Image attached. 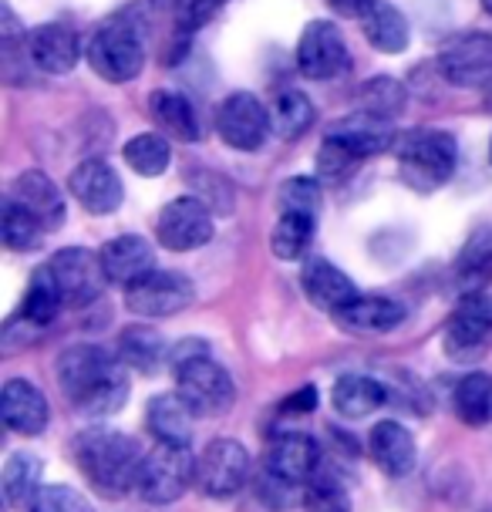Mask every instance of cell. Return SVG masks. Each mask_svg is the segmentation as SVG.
<instances>
[{"label": "cell", "instance_id": "18", "mask_svg": "<svg viewBox=\"0 0 492 512\" xmlns=\"http://www.w3.org/2000/svg\"><path fill=\"white\" fill-rule=\"evenodd\" d=\"M300 283H304V294L311 297V304L324 307V310H344L358 297V287L354 280L344 273L341 267H334L324 256H311L304 260V270H300Z\"/></svg>", "mask_w": 492, "mask_h": 512}, {"label": "cell", "instance_id": "22", "mask_svg": "<svg viewBox=\"0 0 492 512\" xmlns=\"http://www.w3.org/2000/svg\"><path fill=\"white\" fill-rule=\"evenodd\" d=\"M371 459L391 479H402L418 462L415 435L398 422H378L375 432H371Z\"/></svg>", "mask_w": 492, "mask_h": 512}, {"label": "cell", "instance_id": "35", "mask_svg": "<svg viewBox=\"0 0 492 512\" xmlns=\"http://www.w3.org/2000/svg\"><path fill=\"white\" fill-rule=\"evenodd\" d=\"M44 230H48V226H44L31 209H24L21 203H14V199L4 206V230L0 233H4L7 250H17V253L38 250L44 240Z\"/></svg>", "mask_w": 492, "mask_h": 512}, {"label": "cell", "instance_id": "28", "mask_svg": "<svg viewBox=\"0 0 492 512\" xmlns=\"http://www.w3.org/2000/svg\"><path fill=\"white\" fill-rule=\"evenodd\" d=\"M118 358L142 374H156L166 358V341L149 324H132L118 337Z\"/></svg>", "mask_w": 492, "mask_h": 512}, {"label": "cell", "instance_id": "40", "mask_svg": "<svg viewBox=\"0 0 492 512\" xmlns=\"http://www.w3.org/2000/svg\"><path fill=\"white\" fill-rule=\"evenodd\" d=\"M31 512H95L91 502L71 486H44L38 489V496L27 502Z\"/></svg>", "mask_w": 492, "mask_h": 512}, {"label": "cell", "instance_id": "41", "mask_svg": "<svg viewBox=\"0 0 492 512\" xmlns=\"http://www.w3.org/2000/svg\"><path fill=\"white\" fill-rule=\"evenodd\" d=\"M358 155L344 149L341 142H334V139H327L324 135V145H321V155H317V169H321V179L327 182H341L348 172L358 166Z\"/></svg>", "mask_w": 492, "mask_h": 512}, {"label": "cell", "instance_id": "15", "mask_svg": "<svg viewBox=\"0 0 492 512\" xmlns=\"http://www.w3.org/2000/svg\"><path fill=\"white\" fill-rule=\"evenodd\" d=\"M439 71L459 88H482L492 81V38L489 34H462L439 54Z\"/></svg>", "mask_w": 492, "mask_h": 512}, {"label": "cell", "instance_id": "42", "mask_svg": "<svg viewBox=\"0 0 492 512\" xmlns=\"http://www.w3.org/2000/svg\"><path fill=\"white\" fill-rule=\"evenodd\" d=\"M226 0H176V24L179 31H199L209 17H213Z\"/></svg>", "mask_w": 492, "mask_h": 512}, {"label": "cell", "instance_id": "16", "mask_svg": "<svg viewBox=\"0 0 492 512\" xmlns=\"http://www.w3.org/2000/svg\"><path fill=\"white\" fill-rule=\"evenodd\" d=\"M68 189H71V196H75L78 203L95 216L115 213V209L122 206V196H125L118 172L112 166H105V162H98V159H88V162H81V166L71 169Z\"/></svg>", "mask_w": 492, "mask_h": 512}, {"label": "cell", "instance_id": "5", "mask_svg": "<svg viewBox=\"0 0 492 512\" xmlns=\"http://www.w3.org/2000/svg\"><path fill=\"white\" fill-rule=\"evenodd\" d=\"M196 482V459L189 455V445H172L159 442L149 455L142 459L139 469V496L152 506H169L182 492Z\"/></svg>", "mask_w": 492, "mask_h": 512}, {"label": "cell", "instance_id": "46", "mask_svg": "<svg viewBox=\"0 0 492 512\" xmlns=\"http://www.w3.org/2000/svg\"><path fill=\"white\" fill-rule=\"evenodd\" d=\"M152 4H176V0H152Z\"/></svg>", "mask_w": 492, "mask_h": 512}, {"label": "cell", "instance_id": "6", "mask_svg": "<svg viewBox=\"0 0 492 512\" xmlns=\"http://www.w3.org/2000/svg\"><path fill=\"white\" fill-rule=\"evenodd\" d=\"M398 169H402L405 186L415 192L442 189L455 172V142L445 132H418L405 142Z\"/></svg>", "mask_w": 492, "mask_h": 512}, {"label": "cell", "instance_id": "39", "mask_svg": "<svg viewBox=\"0 0 492 512\" xmlns=\"http://www.w3.org/2000/svg\"><path fill=\"white\" fill-rule=\"evenodd\" d=\"M317 206H321V186H317V179L294 176L280 186V209H284V213L317 216Z\"/></svg>", "mask_w": 492, "mask_h": 512}, {"label": "cell", "instance_id": "37", "mask_svg": "<svg viewBox=\"0 0 492 512\" xmlns=\"http://www.w3.org/2000/svg\"><path fill=\"white\" fill-rule=\"evenodd\" d=\"M125 162H129L139 176H162L172 162L169 142L156 132L135 135V139L125 145Z\"/></svg>", "mask_w": 492, "mask_h": 512}, {"label": "cell", "instance_id": "21", "mask_svg": "<svg viewBox=\"0 0 492 512\" xmlns=\"http://www.w3.org/2000/svg\"><path fill=\"white\" fill-rule=\"evenodd\" d=\"M27 54L48 75H68L78 64V38L65 24H41L27 38Z\"/></svg>", "mask_w": 492, "mask_h": 512}, {"label": "cell", "instance_id": "34", "mask_svg": "<svg viewBox=\"0 0 492 512\" xmlns=\"http://www.w3.org/2000/svg\"><path fill=\"white\" fill-rule=\"evenodd\" d=\"M304 512H351V496L341 475L321 465L304 486Z\"/></svg>", "mask_w": 492, "mask_h": 512}, {"label": "cell", "instance_id": "32", "mask_svg": "<svg viewBox=\"0 0 492 512\" xmlns=\"http://www.w3.org/2000/svg\"><path fill=\"white\" fill-rule=\"evenodd\" d=\"M41 459L38 455L17 452L4 465V496L11 506H24L38 496V482H41Z\"/></svg>", "mask_w": 492, "mask_h": 512}, {"label": "cell", "instance_id": "17", "mask_svg": "<svg viewBox=\"0 0 492 512\" xmlns=\"http://www.w3.org/2000/svg\"><path fill=\"white\" fill-rule=\"evenodd\" d=\"M0 415L17 435H41L48 428V398L38 384L14 378L0 391Z\"/></svg>", "mask_w": 492, "mask_h": 512}, {"label": "cell", "instance_id": "23", "mask_svg": "<svg viewBox=\"0 0 492 512\" xmlns=\"http://www.w3.org/2000/svg\"><path fill=\"white\" fill-rule=\"evenodd\" d=\"M193 418L196 411L186 405V398L179 395H156L145 408V422H149V432L159 438V442H172V445H189L193 442Z\"/></svg>", "mask_w": 492, "mask_h": 512}, {"label": "cell", "instance_id": "12", "mask_svg": "<svg viewBox=\"0 0 492 512\" xmlns=\"http://www.w3.org/2000/svg\"><path fill=\"white\" fill-rule=\"evenodd\" d=\"M297 64H300V71L314 81L344 75V71L351 68V54H348V44H344V34L337 31L331 21L307 24L297 44Z\"/></svg>", "mask_w": 492, "mask_h": 512}, {"label": "cell", "instance_id": "27", "mask_svg": "<svg viewBox=\"0 0 492 512\" xmlns=\"http://www.w3.org/2000/svg\"><path fill=\"white\" fill-rule=\"evenodd\" d=\"M331 401H334L337 415L368 418L385 405V388H381L375 378H368V374H344V378H337L334 384Z\"/></svg>", "mask_w": 492, "mask_h": 512}, {"label": "cell", "instance_id": "43", "mask_svg": "<svg viewBox=\"0 0 492 512\" xmlns=\"http://www.w3.org/2000/svg\"><path fill=\"white\" fill-rule=\"evenodd\" d=\"M317 405V391L307 384V388H300V391H294L287 401H284V408L287 411H297V415H304V411H311Z\"/></svg>", "mask_w": 492, "mask_h": 512}, {"label": "cell", "instance_id": "10", "mask_svg": "<svg viewBox=\"0 0 492 512\" xmlns=\"http://www.w3.org/2000/svg\"><path fill=\"white\" fill-rule=\"evenodd\" d=\"M193 280L172 270H152L149 277L125 287V307L139 317H172L193 304Z\"/></svg>", "mask_w": 492, "mask_h": 512}, {"label": "cell", "instance_id": "29", "mask_svg": "<svg viewBox=\"0 0 492 512\" xmlns=\"http://www.w3.org/2000/svg\"><path fill=\"white\" fill-rule=\"evenodd\" d=\"M152 118L162 125V132L172 135L179 142H196L199 139V118L189 98L176 95V91H156L149 98Z\"/></svg>", "mask_w": 492, "mask_h": 512}, {"label": "cell", "instance_id": "44", "mask_svg": "<svg viewBox=\"0 0 492 512\" xmlns=\"http://www.w3.org/2000/svg\"><path fill=\"white\" fill-rule=\"evenodd\" d=\"M327 4L344 17H364V11H368L375 0H327Z\"/></svg>", "mask_w": 492, "mask_h": 512}, {"label": "cell", "instance_id": "7", "mask_svg": "<svg viewBox=\"0 0 492 512\" xmlns=\"http://www.w3.org/2000/svg\"><path fill=\"white\" fill-rule=\"evenodd\" d=\"M492 344V297L469 290L445 324V351L452 361H479Z\"/></svg>", "mask_w": 492, "mask_h": 512}, {"label": "cell", "instance_id": "25", "mask_svg": "<svg viewBox=\"0 0 492 512\" xmlns=\"http://www.w3.org/2000/svg\"><path fill=\"white\" fill-rule=\"evenodd\" d=\"M337 320H341L348 331H358V334H385L405 320V307L388 297H361L358 294L348 307L337 310Z\"/></svg>", "mask_w": 492, "mask_h": 512}, {"label": "cell", "instance_id": "9", "mask_svg": "<svg viewBox=\"0 0 492 512\" xmlns=\"http://www.w3.org/2000/svg\"><path fill=\"white\" fill-rule=\"evenodd\" d=\"M48 273L54 277V287H58L65 307L91 304L108 283L102 256L91 253V250H81V246H68V250L54 253L48 263Z\"/></svg>", "mask_w": 492, "mask_h": 512}, {"label": "cell", "instance_id": "38", "mask_svg": "<svg viewBox=\"0 0 492 512\" xmlns=\"http://www.w3.org/2000/svg\"><path fill=\"white\" fill-rule=\"evenodd\" d=\"M361 98H364V112L381 115V118H395L405 108V88L391 78L368 81L361 91Z\"/></svg>", "mask_w": 492, "mask_h": 512}, {"label": "cell", "instance_id": "1", "mask_svg": "<svg viewBox=\"0 0 492 512\" xmlns=\"http://www.w3.org/2000/svg\"><path fill=\"white\" fill-rule=\"evenodd\" d=\"M58 381L68 401L88 418H108L129 398L122 361L98 344H75L58 358Z\"/></svg>", "mask_w": 492, "mask_h": 512}, {"label": "cell", "instance_id": "4", "mask_svg": "<svg viewBox=\"0 0 492 512\" xmlns=\"http://www.w3.org/2000/svg\"><path fill=\"white\" fill-rule=\"evenodd\" d=\"M88 64L98 78L125 85L145 68V27L132 17H112L88 41Z\"/></svg>", "mask_w": 492, "mask_h": 512}, {"label": "cell", "instance_id": "26", "mask_svg": "<svg viewBox=\"0 0 492 512\" xmlns=\"http://www.w3.org/2000/svg\"><path fill=\"white\" fill-rule=\"evenodd\" d=\"M11 199L31 209L44 226H58L65 219V203H61V192L54 189V182L44 172H21L11 186Z\"/></svg>", "mask_w": 492, "mask_h": 512}, {"label": "cell", "instance_id": "47", "mask_svg": "<svg viewBox=\"0 0 492 512\" xmlns=\"http://www.w3.org/2000/svg\"><path fill=\"white\" fill-rule=\"evenodd\" d=\"M489 159H492V142H489Z\"/></svg>", "mask_w": 492, "mask_h": 512}, {"label": "cell", "instance_id": "30", "mask_svg": "<svg viewBox=\"0 0 492 512\" xmlns=\"http://www.w3.org/2000/svg\"><path fill=\"white\" fill-rule=\"evenodd\" d=\"M455 415L469 428H482L492 422V374L472 371L455 388Z\"/></svg>", "mask_w": 492, "mask_h": 512}, {"label": "cell", "instance_id": "2", "mask_svg": "<svg viewBox=\"0 0 492 512\" xmlns=\"http://www.w3.org/2000/svg\"><path fill=\"white\" fill-rule=\"evenodd\" d=\"M75 459L102 496H122L139 482L145 455L132 435L115 432V428H88L75 442Z\"/></svg>", "mask_w": 492, "mask_h": 512}, {"label": "cell", "instance_id": "11", "mask_svg": "<svg viewBox=\"0 0 492 512\" xmlns=\"http://www.w3.org/2000/svg\"><path fill=\"white\" fill-rule=\"evenodd\" d=\"M273 118L263 108V102L250 91H233L230 98L220 105V115H216V128H220V139L230 145V149L240 152H257L263 142H267Z\"/></svg>", "mask_w": 492, "mask_h": 512}, {"label": "cell", "instance_id": "14", "mask_svg": "<svg viewBox=\"0 0 492 512\" xmlns=\"http://www.w3.org/2000/svg\"><path fill=\"white\" fill-rule=\"evenodd\" d=\"M321 448L307 432H280L267 448L263 459V472L273 479L287 482L290 489L307 486L314 479V472L321 469Z\"/></svg>", "mask_w": 492, "mask_h": 512}, {"label": "cell", "instance_id": "8", "mask_svg": "<svg viewBox=\"0 0 492 512\" xmlns=\"http://www.w3.org/2000/svg\"><path fill=\"white\" fill-rule=\"evenodd\" d=\"M250 482V452L236 438H213L196 459V486L209 499H230Z\"/></svg>", "mask_w": 492, "mask_h": 512}, {"label": "cell", "instance_id": "20", "mask_svg": "<svg viewBox=\"0 0 492 512\" xmlns=\"http://www.w3.org/2000/svg\"><path fill=\"white\" fill-rule=\"evenodd\" d=\"M327 139L341 142L344 149L354 152L358 159H368V155H378V152H388L391 142H395V128H391L388 118L381 115H354V118H341L327 128Z\"/></svg>", "mask_w": 492, "mask_h": 512}, {"label": "cell", "instance_id": "45", "mask_svg": "<svg viewBox=\"0 0 492 512\" xmlns=\"http://www.w3.org/2000/svg\"><path fill=\"white\" fill-rule=\"evenodd\" d=\"M479 4H482V7H486V11L492 14V0H479Z\"/></svg>", "mask_w": 492, "mask_h": 512}, {"label": "cell", "instance_id": "13", "mask_svg": "<svg viewBox=\"0 0 492 512\" xmlns=\"http://www.w3.org/2000/svg\"><path fill=\"white\" fill-rule=\"evenodd\" d=\"M213 236V216L209 206L196 196H182L159 213V243L172 253H189L209 243Z\"/></svg>", "mask_w": 492, "mask_h": 512}, {"label": "cell", "instance_id": "19", "mask_svg": "<svg viewBox=\"0 0 492 512\" xmlns=\"http://www.w3.org/2000/svg\"><path fill=\"white\" fill-rule=\"evenodd\" d=\"M98 256H102L105 277L112 283H122V287H132L135 280L149 277L156 270V253L142 236H115L98 250Z\"/></svg>", "mask_w": 492, "mask_h": 512}, {"label": "cell", "instance_id": "3", "mask_svg": "<svg viewBox=\"0 0 492 512\" xmlns=\"http://www.w3.org/2000/svg\"><path fill=\"white\" fill-rule=\"evenodd\" d=\"M176 391L196 415H223L233 405V378L223 364H216L199 341H186L172 354Z\"/></svg>", "mask_w": 492, "mask_h": 512}, {"label": "cell", "instance_id": "31", "mask_svg": "<svg viewBox=\"0 0 492 512\" xmlns=\"http://www.w3.org/2000/svg\"><path fill=\"white\" fill-rule=\"evenodd\" d=\"M311 240H314V216L284 213L277 223V230H273V236H270V250L277 253V260L294 263L307 253Z\"/></svg>", "mask_w": 492, "mask_h": 512}, {"label": "cell", "instance_id": "33", "mask_svg": "<svg viewBox=\"0 0 492 512\" xmlns=\"http://www.w3.org/2000/svg\"><path fill=\"white\" fill-rule=\"evenodd\" d=\"M61 307H65V300H61L58 287H54V277L48 273V267L34 270L31 290H27L24 307H21V317L27 320V324L44 327V324H51V320L58 317Z\"/></svg>", "mask_w": 492, "mask_h": 512}, {"label": "cell", "instance_id": "36", "mask_svg": "<svg viewBox=\"0 0 492 512\" xmlns=\"http://www.w3.org/2000/svg\"><path fill=\"white\" fill-rule=\"evenodd\" d=\"M273 132L280 139H300L307 128L314 125V105L300 91H284V95L273 102Z\"/></svg>", "mask_w": 492, "mask_h": 512}, {"label": "cell", "instance_id": "24", "mask_svg": "<svg viewBox=\"0 0 492 512\" xmlns=\"http://www.w3.org/2000/svg\"><path fill=\"white\" fill-rule=\"evenodd\" d=\"M361 31L371 48H378L381 54H402L408 48V38H412L405 14L398 11L395 4H385V0H375V4L364 11Z\"/></svg>", "mask_w": 492, "mask_h": 512}]
</instances>
